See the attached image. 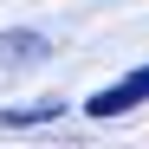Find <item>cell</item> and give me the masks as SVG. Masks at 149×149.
I'll return each instance as SVG.
<instances>
[{
	"label": "cell",
	"instance_id": "1",
	"mask_svg": "<svg viewBox=\"0 0 149 149\" xmlns=\"http://www.w3.org/2000/svg\"><path fill=\"white\" fill-rule=\"evenodd\" d=\"M136 104H149V65H136L130 78H117L110 91H97L91 104H84V117H97V123H110V117H123V110H136Z\"/></svg>",
	"mask_w": 149,
	"mask_h": 149
},
{
	"label": "cell",
	"instance_id": "2",
	"mask_svg": "<svg viewBox=\"0 0 149 149\" xmlns=\"http://www.w3.org/2000/svg\"><path fill=\"white\" fill-rule=\"evenodd\" d=\"M39 58H52V45L39 33H0V71H26Z\"/></svg>",
	"mask_w": 149,
	"mask_h": 149
},
{
	"label": "cell",
	"instance_id": "3",
	"mask_svg": "<svg viewBox=\"0 0 149 149\" xmlns=\"http://www.w3.org/2000/svg\"><path fill=\"white\" fill-rule=\"evenodd\" d=\"M65 104L58 97H39V104H13V110H0V130H26V123H52Z\"/></svg>",
	"mask_w": 149,
	"mask_h": 149
}]
</instances>
